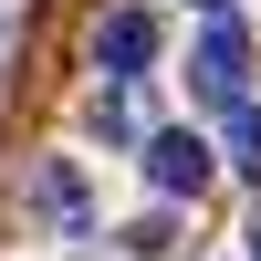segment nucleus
I'll use <instances>...</instances> for the list:
<instances>
[{
	"label": "nucleus",
	"mask_w": 261,
	"mask_h": 261,
	"mask_svg": "<svg viewBox=\"0 0 261 261\" xmlns=\"http://www.w3.org/2000/svg\"><path fill=\"white\" fill-rule=\"evenodd\" d=\"M188 84H199V105H241V84H251V42H241V21H209V32H199Z\"/></svg>",
	"instance_id": "obj_1"
},
{
	"label": "nucleus",
	"mask_w": 261,
	"mask_h": 261,
	"mask_svg": "<svg viewBox=\"0 0 261 261\" xmlns=\"http://www.w3.org/2000/svg\"><path fill=\"white\" fill-rule=\"evenodd\" d=\"M146 178H157L167 199H199V188H209V136H188V125H157V136H146Z\"/></svg>",
	"instance_id": "obj_2"
},
{
	"label": "nucleus",
	"mask_w": 261,
	"mask_h": 261,
	"mask_svg": "<svg viewBox=\"0 0 261 261\" xmlns=\"http://www.w3.org/2000/svg\"><path fill=\"white\" fill-rule=\"evenodd\" d=\"M94 63H105L115 84H136L146 63H157V21H146V11H105V21H94Z\"/></svg>",
	"instance_id": "obj_3"
},
{
	"label": "nucleus",
	"mask_w": 261,
	"mask_h": 261,
	"mask_svg": "<svg viewBox=\"0 0 261 261\" xmlns=\"http://www.w3.org/2000/svg\"><path fill=\"white\" fill-rule=\"evenodd\" d=\"M32 209H42L53 230H84V220H94V188H84V167H73V157H42V167H32Z\"/></svg>",
	"instance_id": "obj_4"
},
{
	"label": "nucleus",
	"mask_w": 261,
	"mask_h": 261,
	"mask_svg": "<svg viewBox=\"0 0 261 261\" xmlns=\"http://www.w3.org/2000/svg\"><path fill=\"white\" fill-rule=\"evenodd\" d=\"M230 167L261 178V105H230Z\"/></svg>",
	"instance_id": "obj_5"
},
{
	"label": "nucleus",
	"mask_w": 261,
	"mask_h": 261,
	"mask_svg": "<svg viewBox=\"0 0 261 261\" xmlns=\"http://www.w3.org/2000/svg\"><path fill=\"white\" fill-rule=\"evenodd\" d=\"M199 11H230V0H199Z\"/></svg>",
	"instance_id": "obj_6"
},
{
	"label": "nucleus",
	"mask_w": 261,
	"mask_h": 261,
	"mask_svg": "<svg viewBox=\"0 0 261 261\" xmlns=\"http://www.w3.org/2000/svg\"><path fill=\"white\" fill-rule=\"evenodd\" d=\"M251 261H261V230H251Z\"/></svg>",
	"instance_id": "obj_7"
}]
</instances>
